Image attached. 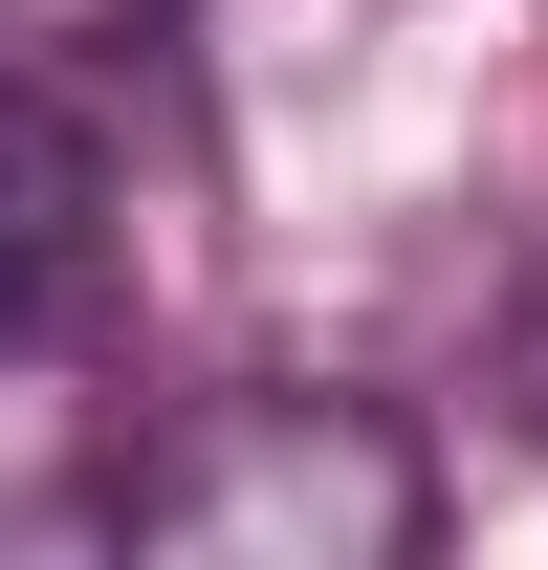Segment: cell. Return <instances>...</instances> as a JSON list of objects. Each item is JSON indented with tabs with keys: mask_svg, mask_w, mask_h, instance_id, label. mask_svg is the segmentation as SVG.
Instances as JSON below:
<instances>
[{
	"mask_svg": "<svg viewBox=\"0 0 548 570\" xmlns=\"http://www.w3.org/2000/svg\"><path fill=\"white\" fill-rule=\"evenodd\" d=\"M176 0H0V45H45V67H133Z\"/></svg>",
	"mask_w": 548,
	"mask_h": 570,
	"instance_id": "obj_3",
	"label": "cell"
},
{
	"mask_svg": "<svg viewBox=\"0 0 548 570\" xmlns=\"http://www.w3.org/2000/svg\"><path fill=\"white\" fill-rule=\"evenodd\" d=\"M88 285H110V110H88V67L0 45V373L67 352Z\"/></svg>",
	"mask_w": 548,
	"mask_h": 570,
	"instance_id": "obj_2",
	"label": "cell"
},
{
	"mask_svg": "<svg viewBox=\"0 0 548 570\" xmlns=\"http://www.w3.org/2000/svg\"><path fill=\"white\" fill-rule=\"evenodd\" d=\"M110 549L176 570H417L439 549V439L395 395H198L110 461Z\"/></svg>",
	"mask_w": 548,
	"mask_h": 570,
	"instance_id": "obj_1",
	"label": "cell"
},
{
	"mask_svg": "<svg viewBox=\"0 0 548 570\" xmlns=\"http://www.w3.org/2000/svg\"><path fill=\"white\" fill-rule=\"evenodd\" d=\"M505 395L548 417V264H527V307H505Z\"/></svg>",
	"mask_w": 548,
	"mask_h": 570,
	"instance_id": "obj_4",
	"label": "cell"
}]
</instances>
